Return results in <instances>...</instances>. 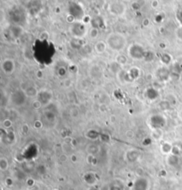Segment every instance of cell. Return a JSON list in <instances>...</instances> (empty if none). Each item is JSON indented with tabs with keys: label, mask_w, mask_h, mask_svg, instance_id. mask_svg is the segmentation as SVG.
<instances>
[{
	"label": "cell",
	"mask_w": 182,
	"mask_h": 190,
	"mask_svg": "<svg viewBox=\"0 0 182 190\" xmlns=\"http://www.w3.org/2000/svg\"><path fill=\"white\" fill-rule=\"evenodd\" d=\"M9 167V164H8V160L6 158H4L2 157L0 159V170L2 172H5L8 169Z\"/></svg>",
	"instance_id": "cell-1"
},
{
	"label": "cell",
	"mask_w": 182,
	"mask_h": 190,
	"mask_svg": "<svg viewBox=\"0 0 182 190\" xmlns=\"http://www.w3.org/2000/svg\"><path fill=\"white\" fill-rule=\"evenodd\" d=\"M172 149H173V148L172 147V145H170V144H168V143H166V144L162 146V151H163V153H165V154L172 153Z\"/></svg>",
	"instance_id": "cell-2"
},
{
	"label": "cell",
	"mask_w": 182,
	"mask_h": 190,
	"mask_svg": "<svg viewBox=\"0 0 182 190\" xmlns=\"http://www.w3.org/2000/svg\"><path fill=\"white\" fill-rule=\"evenodd\" d=\"M60 159L61 162H65V161H67L68 157H67L66 155H61V156L60 157Z\"/></svg>",
	"instance_id": "cell-3"
},
{
	"label": "cell",
	"mask_w": 182,
	"mask_h": 190,
	"mask_svg": "<svg viewBox=\"0 0 182 190\" xmlns=\"http://www.w3.org/2000/svg\"><path fill=\"white\" fill-rule=\"evenodd\" d=\"M71 161H72L73 163H76V157L75 155H72V156H71Z\"/></svg>",
	"instance_id": "cell-4"
},
{
	"label": "cell",
	"mask_w": 182,
	"mask_h": 190,
	"mask_svg": "<svg viewBox=\"0 0 182 190\" xmlns=\"http://www.w3.org/2000/svg\"><path fill=\"white\" fill-rule=\"evenodd\" d=\"M54 190H58V189H54Z\"/></svg>",
	"instance_id": "cell-5"
}]
</instances>
